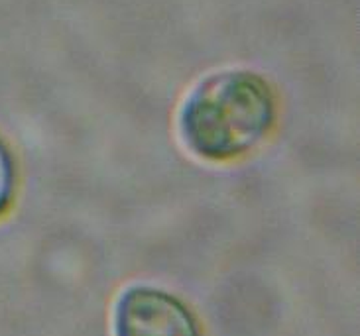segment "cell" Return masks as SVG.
<instances>
[{"mask_svg":"<svg viewBox=\"0 0 360 336\" xmlns=\"http://www.w3.org/2000/svg\"><path fill=\"white\" fill-rule=\"evenodd\" d=\"M276 96L260 75L250 71H221L203 79L177 116L185 148L214 164L250 154L270 134L276 122Z\"/></svg>","mask_w":360,"mask_h":336,"instance_id":"cell-1","label":"cell"},{"mask_svg":"<svg viewBox=\"0 0 360 336\" xmlns=\"http://www.w3.org/2000/svg\"><path fill=\"white\" fill-rule=\"evenodd\" d=\"M115 336H201L195 315L162 289H127L115 307Z\"/></svg>","mask_w":360,"mask_h":336,"instance_id":"cell-2","label":"cell"},{"mask_svg":"<svg viewBox=\"0 0 360 336\" xmlns=\"http://www.w3.org/2000/svg\"><path fill=\"white\" fill-rule=\"evenodd\" d=\"M16 185H18V175H16L14 155L0 136V217L6 214L12 207L16 197Z\"/></svg>","mask_w":360,"mask_h":336,"instance_id":"cell-3","label":"cell"}]
</instances>
